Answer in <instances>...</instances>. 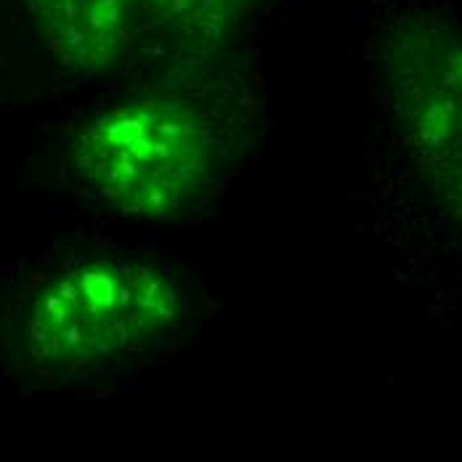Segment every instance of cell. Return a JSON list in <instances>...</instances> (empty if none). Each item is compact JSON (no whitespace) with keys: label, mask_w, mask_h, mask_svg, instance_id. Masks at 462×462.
Listing matches in <instances>:
<instances>
[{"label":"cell","mask_w":462,"mask_h":462,"mask_svg":"<svg viewBox=\"0 0 462 462\" xmlns=\"http://www.w3.org/2000/svg\"><path fill=\"white\" fill-rule=\"evenodd\" d=\"M250 120L247 96L226 72L202 83H143L80 128L72 171L117 213L179 218L224 184Z\"/></svg>","instance_id":"cell-1"},{"label":"cell","mask_w":462,"mask_h":462,"mask_svg":"<svg viewBox=\"0 0 462 462\" xmlns=\"http://www.w3.org/2000/svg\"><path fill=\"white\" fill-rule=\"evenodd\" d=\"M181 279L162 261L101 253L48 274L22 309V354L51 374L117 367L184 322Z\"/></svg>","instance_id":"cell-2"},{"label":"cell","mask_w":462,"mask_h":462,"mask_svg":"<svg viewBox=\"0 0 462 462\" xmlns=\"http://www.w3.org/2000/svg\"><path fill=\"white\" fill-rule=\"evenodd\" d=\"M377 67L385 109L422 189L462 229V27L422 8L388 19Z\"/></svg>","instance_id":"cell-3"},{"label":"cell","mask_w":462,"mask_h":462,"mask_svg":"<svg viewBox=\"0 0 462 462\" xmlns=\"http://www.w3.org/2000/svg\"><path fill=\"white\" fill-rule=\"evenodd\" d=\"M269 0H136L134 67L149 83H202L226 72Z\"/></svg>","instance_id":"cell-4"},{"label":"cell","mask_w":462,"mask_h":462,"mask_svg":"<svg viewBox=\"0 0 462 462\" xmlns=\"http://www.w3.org/2000/svg\"><path fill=\"white\" fill-rule=\"evenodd\" d=\"M59 67L98 78L128 67L136 0H19Z\"/></svg>","instance_id":"cell-5"}]
</instances>
